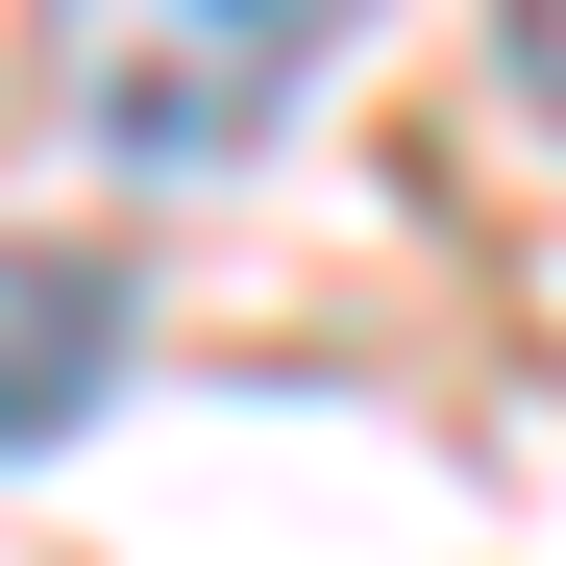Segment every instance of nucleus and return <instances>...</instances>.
<instances>
[{
  "instance_id": "1",
  "label": "nucleus",
  "mask_w": 566,
  "mask_h": 566,
  "mask_svg": "<svg viewBox=\"0 0 566 566\" xmlns=\"http://www.w3.org/2000/svg\"><path fill=\"white\" fill-rule=\"evenodd\" d=\"M345 25H369V0H99V25H74V99H99L124 172H222V148L296 124V74Z\"/></svg>"
},
{
  "instance_id": "2",
  "label": "nucleus",
  "mask_w": 566,
  "mask_h": 566,
  "mask_svg": "<svg viewBox=\"0 0 566 566\" xmlns=\"http://www.w3.org/2000/svg\"><path fill=\"white\" fill-rule=\"evenodd\" d=\"M124 395V247H0V443H74Z\"/></svg>"
},
{
  "instance_id": "3",
  "label": "nucleus",
  "mask_w": 566,
  "mask_h": 566,
  "mask_svg": "<svg viewBox=\"0 0 566 566\" xmlns=\"http://www.w3.org/2000/svg\"><path fill=\"white\" fill-rule=\"evenodd\" d=\"M517 74H542V124H566V0H517Z\"/></svg>"
}]
</instances>
